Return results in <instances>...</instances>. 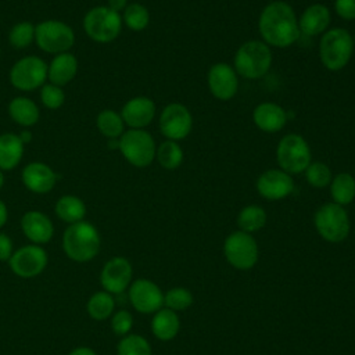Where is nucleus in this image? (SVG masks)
<instances>
[{"instance_id": "obj_23", "label": "nucleus", "mask_w": 355, "mask_h": 355, "mask_svg": "<svg viewBox=\"0 0 355 355\" xmlns=\"http://www.w3.org/2000/svg\"><path fill=\"white\" fill-rule=\"evenodd\" d=\"M78 73V58L67 51L54 55V58L47 65V79L55 86L68 85Z\"/></svg>"}, {"instance_id": "obj_29", "label": "nucleus", "mask_w": 355, "mask_h": 355, "mask_svg": "<svg viewBox=\"0 0 355 355\" xmlns=\"http://www.w3.org/2000/svg\"><path fill=\"white\" fill-rule=\"evenodd\" d=\"M98 132L107 139H119L125 132V122L121 114L112 110H103L96 116Z\"/></svg>"}, {"instance_id": "obj_7", "label": "nucleus", "mask_w": 355, "mask_h": 355, "mask_svg": "<svg viewBox=\"0 0 355 355\" xmlns=\"http://www.w3.org/2000/svg\"><path fill=\"white\" fill-rule=\"evenodd\" d=\"M123 158L136 168L148 166L155 158V141L144 129H128L119 137V148Z\"/></svg>"}, {"instance_id": "obj_13", "label": "nucleus", "mask_w": 355, "mask_h": 355, "mask_svg": "<svg viewBox=\"0 0 355 355\" xmlns=\"http://www.w3.org/2000/svg\"><path fill=\"white\" fill-rule=\"evenodd\" d=\"M8 263L17 276L31 279L40 275L47 266V252L37 244H28L14 251Z\"/></svg>"}, {"instance_id": "obj_43", "label": "nucleus", "mask_w": 355, "mask_h": 355, "mask_svg": "<svg viewBox=\"0 0 355 355\" xmlns=\"http://www.w3.org/2000/svg\"><path fill=\"white\" fill-rule=\"evenodd\" d=\"M68 355H97V354L89 347H78V348L72 349Z\"/></svg>"}, {"instance_id": "obj_37", "label": "nucleus", "mask_w": 355, "mask_h": 355, "mask_svg": "<svg viewBox=\"0 0 355 355\" xmlns=\"http://www.w3.org/2000/svg\"><path fill=\"white\" fill-rule=\"evenodd\" d=\"M305 176H306L308 183L316 189H323V187L329 186L333 179L330 168L326 164L319 162V161L311 162L308 165V168L305 169Z\"/></svg>"}, {"instance_id": "obj_42", "label": "nucleus", "mask_w": 355, "mask_h": 355, "mask_svg": "<svg viewBox=\"0 0 355 355\" xmlns=\"http://www.w3.org/2000/svg\"><path fill=\"white\" fill-rule=\"evenodd\" d=\"M126 6H128V0H108L107 1V7H110L115 12L123 11L126 8Z\"/></svg>"}, {"instance_id": "obj_11", "label": "nucleus", "mask_w": 355, "mask_h": 355, "mask_svg": "<svg viewBox=\"0 0 355 355\" xmlns=\"http://www.w3.org/2000/svg\"><path fill=\"white\" fill-rule=\"evenodd\" d=\"M10 83L22 92L42 87L47 79V64L37 55H26L14 62L8 73Z\"/></svg>"}, {"instance_id": "obj_46", "label": "nucleus", "mask_w": 355, "mask_h": 355, "mask_svg": "<svg viewBox=\"0 0 355 355\" xmlns=\"http://www.w3.org/2000/svg\"><path fill=\"white\" fill-rule=\"evenodd\" d=\"M4 180H6V179H4V173H3V171L0 169V189L4 186Z\"/></svg>"}, {"instance_id": "obj_35", "label": "nucleus", "mask_w": 355, "mask_h": 355, "mask_svg": "<svg viewBox=\"0 0 355 355\" xmlns=\"http://www.w3.org/2000/svg\"><path fill=\"white\" fill-rule=\"evenodd\" d=\"M35 40V25L22 21L15 24L8 32V43L15 49H25Z\"/></svg>"}, {"instance_id": "obj_4", "label": "nucleus", "mask_w": 355, "mask_h": 355, "mask_svg": "<svg viewBox=\"0 0 355 355\" xmlns=\"http://www.w3.org/2000/svg\"><path fill=\"white\" fill-rule=\"evenodd\" d=\"M354 39L344 28L327 29L319 43V57L329 71L343 69L354 53Z\"/></svg>"}, {"instance_id": "obj_10", "label": "nucleus", "mask_w": 355, "mask_h": 355, "mask_svg": "<svg viewBox=\"0 0 355 355\" xmlns=\"http://www.w3.org/2000/svg\"><path fill=\"white\" fill-rule=\"evenodd\" d=\"M223 254L233 268L247 270L257 263L259 250L255 239L250 233L237 230L226 237L223 243Z\"/></svg>"}, {"instance_id": "obj_8", "label": "nucleus", "mask_w": 355, "mask_h": 355, "mask_svg": "<svg viewBox=\"0 0 355 355\" xmlns=\"http://www.w3.org/2000/svg\"><path fill=\"white\" fill-rule=\"evenodd\" d=\"M35 42L40 50L57 55L69 51L75 43V33L62 21L46 19L35 25Z\"/></svg>"}, {"instance_id": "obj_39", "label": "nucleus", "mask_w": 355, "mask_h": 355, "mask_svg": "<svg viewBox=\"0 0 355 355\" xmlns=\"http://www.w3.org/2000/svg\"><path fill=\"white\" fill-rule=\"evenodd\" d=\"M133 326V316L129 311L126 309H121L116 311L115 313H112L111 318V329L116 336H126L129 334V331L132 330Z\"/></svg>"}, {"instance_id": "obj_3", "label": "nucleus", "mask_w": 355, "mask_h": 355, "mask_svg": "<svg viewBox=\"0 0 355 355\" xmlns=\"http://www.w3.org/2000/svg\"><path fill=\"white\" fill-rule=\"evenodd\" d=\"M272 58V50L263 40H250L237 49L234 71L245 79H259L269 72Z\"/></svg>"}, {"instance_id": "obj_6", "label": "nucleus", "mask_w": 355, "mask_h": 355, "mask_svg": "<svg viewBox=\"0 0 355 355\" xmlns=\"http://www.w3.org/2000/svg\"><path fill=\"white\" fill-rule=\"evenodd\" d=\"M276 159L282 171L297 175L305 172L312 161V153L301 135L288 133L277 144Z\"/></svg>"}, {"instance_id": "obj_1", "label": "nucleus", "mask_w": 355, "mask_h": 355, "mask_svg": "<svg viewBox=\"0 0 355 355\" xmlns=\"http://www.w3.org/2000/svg\"><path fill=\"white\" fill-rule=\"evenodd\" d=\"M258 31L268 46L284 49L300 37L295 11L286 1H272L263 7L258 19Z\"/></svg>"}, {"instance_id": "obj_22", "label": "nucleus", "mask_w": 355, "mask_h": 355, "mask_svg": "<svg viewBox=\"0 0 355 355\" xmlns=\"http://www.w3.org/2000/svg\"><path fill=\"white\" fill-rule=\"evenodd\" d=\"M330 24V11L324 4L315 3L308 6L298 18L300 33L308 37L324 33Z\"/></svg>"}, {"instance_id": "obj_34", "label": "nucleus", "mask_w": 355, "mask_h": 355, "mask_svg": "<svg viewBox=\"0 0 355 355\" xmlns=\"http://www.w3.org/2000/svg\"><path fill=\"white\" fill-rule=\"evenodd\" d=\"M116 355H151V347L143 336L126 334L118 343Z\"/></svg>"}, {"instance_id": "obj_2", "label": "nucleus", "mask_w": 355, "mask_h": 355, "mask_svg": "<svg viewBox=\"0 0 355 355\" xmlns=\"http://www.w3.org/2000/svg\"><path fill=\"white\" fill-rule=\"evenodd\" d=\"M101 237L96 226L80 220L69 225L62 234V250L65 255L76 262L92 261L100 251Z\"/></svg>"}, {"instance_id": "obj_32", "label": "nucleus", "mask_w": 355, "mask_h": 355, "mask_svg": "<svg viewBox=\"0 0 355 355\" xmlns=\"http://www.w3.org/2000/svg\"><path fill=\"white\" fill-rule=\"evenodd\" d=\"M155 158L158 164L165 169H176L183 162V150L175 140L162 141L155 151Z\"/></svg>"}, {"instance_id": "obj_20", "label": "nucleus", "mask_w": 355, "mask_h": 355, "mask_svg": "<svg viewBox=\"0 0 355 355\" xmlns=\"http://www.w3.org/2000/svg\"><path fill=\"white\" fill-rule=\"evenodd\" d=\"M21 229L25 237L37 245L49 243L54 234L51 219L40 211L25 212L21 219Z\"/></svg>"}, {"instance_id": "obj_26", "label": "nucleus", "mask_w": 355, "mask_h": 355, "mask_svg": "<svg viewBox=\"0 0 355 355\" xmlns=\"http://www.w3.org/2000/svg\"><path fill=\"white\" fill-rule=\"evenodd\" d=\"M180 329V320L175 311L161 308L157 311L151 320V331L161 341H169L176 337Z\"/></svg>"}, {"instance_id": "obj_36", "label": "nucleus", "mask_w": 355, "mask_h": 355, "mask_svg": "<svg viewBox=\"0 0 355 355\" xmlns=\"http://www.w3.org/2000/svg\"><path fill=\"white\" fill-rule=\"evenodd\" d=\"M193 304V294L184 287H173L164 294V305L172 311H184Z\"/></svg>"}, {"instance_id": "obj_38", "label": "nucleus", "mask_w": 355, "mask_h": 355, "mask_svg": "<svg viewBox=\"0 0 355 355\" xmlns=\"http://www.w3.org/2000/svg\"><path fill=\"white\" fill-rule=\"evenodd\" d=\"M40 101L49 110H58L65 101L62 87L53 83H44L40 87Z\"/></svg>"}, {"instance_id": "obj_45", "label": "nucleus", "mask_w": 355, "mask_h": 355, "mask_svg": "<svg viewBox=\"0 0 355 355\" xmlns=\"http://www.w3.org/2000/svg\"><path fill=\"white\" fill-rule=\"evenodd\" d=\"M19 139L22 140V143L25 144V143H28V141H31V137H32V133H31V130H28V129H25V130H22L19 135Z\"/></svg>"}, {"instance_id": "obj_31", "label": "nucleus", "mask_w": 355, "mask_h": 355, "mask_svg": "<svg viewBox=\"0 0 355 355\" xmlns=\"http://www.w3.org/2000/svg\"><path fill=\"white\" fill-rule=\"evenodd\" d=\"M266 223V212L262 207L251 204L244 207L239 216H237V225L241 232L245 233H254L261 230Z\"/></svg>"}, {"instance_id": "obj_25", "label": "nucleus", "mask_w": 355, "mask_h": 355, "mask_svg": "<svg viewBox=\"0 0 355 355\" xmlns=\"http://www.w3.org/2000/svg\"><path fill=\"white\" fill-rule=\"evenodd\" d=\"M24 143L15 133L0 135V169H14L24 157Z\"/></svg>"}, {"instance_id": "obj_21", "label": "nucleus", "mask_w": 355, "mask_h": 355, "mask_svg": "<svg viewBox=\"0 0 355 355\" xmlns=\"http://www.w3.org/2000/svg\"><path fill=\"white\" fill-rule=\"evenodd\" d=\"M254 123L266 133H276L283 129L287 122L286 111L276 103L265 101L258 104L252 112Z\"/></svg>"}, {"instance_id": "obj_18", "label": "nucleus", "mask_w": 355, "mask_h": 355, "mask_svg": "<svg viewBox=\"0 0 355 355\" xmlns=\"http://www.w3.org/2000/svg\"><path fill=\"white\" fill-rule=\"evenodd\" d=\"M21 179L24 186L36 194H46L51 191L57 183L55 172L44 162L33 161L24 166Z\"/></svg>"}, {"instance_id": "obj_15", "label": "nucleus", "mask_w": 355, "mask_h": 355, "mask_svg": "<svg viewBox=\"0 0 355 355\" xmlns=\"http://www.w3.org/2000/svg\"><path fill=\"white\" fill-rule=\"evenodd\" d=\"M132 276L133 269L130 262L123 257H114L104 263L100 273V283L105 291L121 294L130 286Z\"/></svg>"}, {"instance_id": "obj_5", "label": "nucleus", "mask_w": 355, "mask_h": 355, "mask_svg": "<svg viewBox=\"0 0 355 355\" xmlns=\"http://www.w3.org/2000/svg\"><path fill=\"white\" fill-rule=\"evenodd\" d=\"M122 29V15L107 6H96L83 17L85 33L97 43L114 42Z\"/></svg>"}, {"instance_id": "obj_24", "label": "nucleus", "mask_w": 355, "mask_h": 355, "mask_svg": "<svg viewBox=\"0 0 355 355\" xmlns=\"http://www.w3.org/2000/svg\"><path fill=\"white\" fill-rule=\"evenodd\" d=\"M8 115L10 118L18 123L19 126L24 128H29L33 126L40 116V111L36 105V103L33 100H31L29 97H24V96H18L14 97L10 103H8Z\"/></svg>"}, {"instance_id": "obj_9", "label": "nucleus", "mask_w": 355, "mask_h": 355, "mask_svg": "<svg viewBox=\"0 0 355 355\" xmlns=\"http://www.w3.org/2000/svg\"><path fill=\"white\" fill-rule=\"evenodd\" d=\"M315 227L329 243H340L349 234V216L343 205L336 202L323 204L315 214Z\"/></svg>"}, {"instance_id": "obj_41", "label": "nucleus", "mask_w": 355, "mask_h": 355, "mask_svg": "<svg viewBox=\"0 0 355 355\" xmlns=\"http://www.w3.org/2000/svg\"><path fill=\"white\" fill-rule=\"evenodd\" d=\"M12 240L0 232V261H8L12 255Z\"/></svg>"}, {"instance_id": "obj_33", "label": "nucleus", "mask_w": 355, "mask_h": 355, "mask_svg": "<svg viewBox=\"0 0 355 355\" xmlns=\"http://www.w3.org/2000/svg\"><path fill=\"white\" fill-rule=\"evenodd\" d=\"M122 22L135 32L144 31L150 24V12L140 3H130L122 14Z\"/></svg>"}, {"instance_id": "obj_28", "label": "nucleus", "mask_w": 355, "mask_h": 355, "mask_svg": "<svg viewBox=\"0 0 355 355\" xmlns=\"http://www.w3.org/2000/svg\"><path fill=\"white\" fill-rule=\"evenodd\" d=\"M330 194L333 202L347 205L355 198V178L347 172L336 175L330 182Z\"/></svg>"}, {"instance_id": "obj_19", "label": "nucleus", "mask_w": 355, "mask_h": 355, "mask_svg": "<svg viewBox=\"0 0 355 355\" xmlns=\"http://www.w3.org/2000/svg\"><path fill=\"white\" fill-rule=\"evenodd\" d=\"M121 116L130 129H144L155 116V103L146 96L133 97L123 104Z\"/></svg>"}, {"instance_id": "obj_44", "label": "nucleus", "mask_w": 355, "mask_h": 355, "mask_svg": "<svg viewBox=\"0 0 355 355\" xmlns=\"http://www.w3.org/2000/svg\"><path fill=\"white\" fill-rule=\"evenodd\" d=\"M8 218V211H7V205L4 204L3 200H0V229L6 225Z\"/></svg>"}, {"instance_id": "obj_16", "label": "nucleus", "mask_w": 355, "mask_h": 355, "mask_svg": "<svg viewBox=\"0 0 355 355\" xmlns=\"http://www.w3.org/2000/svg\"><path fill=\"white\" fill-rule=\"evenodd\" d=\"M208 87L218 100L227 101L233 98L239 90V78L233 67L226 62L214 64L208 71Z\"/></svg>"}, {"instance_id": "obj_27", "label": "nucleus", "mask_w": 355, "mask_h": 355, "mask_svg": "<svg viewBox=\"0 0 355 355\" xmlns=\"http://www.w3.org/2000/svg\"><path fill=\"white\" fill-rule=\"evenodd\" d=\"M54 211L58 219L72 225L83 220L86 215V205L79 197L73 194H65L57 200Z\"/></svg>"}, {"instance_id": "obj_14", "label": "nucleus", "mask_w": 355, "mask_h": 355, "mask_svg": "<svg viewBox=\"0 0 355 355\" xmlns=\"http://www.w3.org/2000/svg\"><path fill=\"white\" fill-rule=\"evenodd\" d=\"M129 301L140 313H155L164 305V293L148 279H137L129 286Z\"/></svg>"}, {"instance_id": "obj_47", "label": "nucleus", "mask_w": 355, "mask_h": 355, "mask_svg": "<svg viewBox=\"0 0 355 355\" xmlns=\"http://www.w3.org/2000/svg\"><path fill=\"white\" fill-rule=\"evenodd\" d=\"M352 39H354V46H355V35L352 36Z\"/></svg>"}, {"instance_id": "obj_30", "label": "nucleus", "mask_w": 355, "mask_h": 355, "mask_svg": "<svg viewBox=\"0 0 355 355\" xmlns=\"http://www.w3.org/2000/svg\"><path fill=\"white\" fill-rule=\"evenodd\" d=\"M115 308V300L111 293L108 291H97L94 293L87 304H86V311L90 318L94 320H105L114 313Z\"/></svg>"}, {"instance_id": "obj_12", "label": "nucleus", "mask_w": 355, "mask_h": 355, "mask_svg": "<svg viewBox=\"0 0 355 355\" xmlns=\"http://www.w3.org/2000/svg\"><path fill=\"white\" fill-rule=\"evenodd\" d=\"M193 128V116L189 108L180 103L165 105L159 115V130L168 140L186 139Z\"/></svg>"}, {"instance_id": "obj_17", "label": "nucleus", "mask_w": 355, "mask_h": 355, "mask_svg": "<svg viewBox=\"0 0 355 355\" xmlns=\"http://www.w3.org/2000/svg\"><path fill=\"white\" fill-rule=\"evenodd\" d=\"M257 190L263 198L276 201L293 193L294 182L291 175L282 169H268L259 175Z\"/></svg>"}, {"instance_id": "obj_40", "label": "nucleus", "mask_w": 355, "mask_h": 355, "mask_svg": "<svg viewBox=\"0 0 355 355\" xmlns=\"http://www.w3.org/2000/svg\"><path fill=\"white\" fill-rule=\"evenodd\" d=\"M334 10L343 19H355V0H336Z\"/></svg>"}]
</instances>
